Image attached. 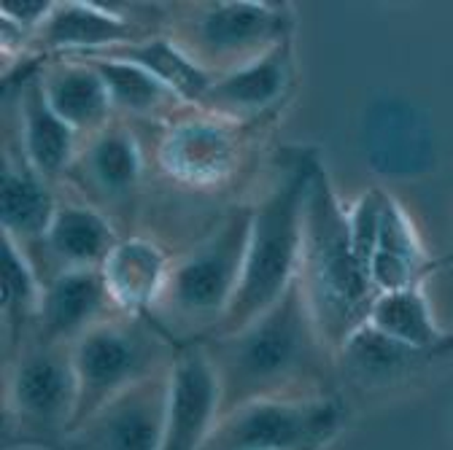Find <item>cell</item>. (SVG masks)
Returning a JSON list of instances; mask_svg holds the SVG:
<instances>
[{
    "label": "cell",
    "mask_w": 453,
    "mask_h": 450,
    "mask_svg": "<svg viewBox=\"0 0 453 450\" xmlns=\"http://www.w3.org/2000/svg\"><path fill=\"white\" fill-rule=\"evenodd\" d=\"M329 445H308V447H297V450H326Z\"/></svg>",
    "instance_id": "obj_30"
},
{
    "label": "cell",
    "mask_w": 453,
    "mask_h": 450,
    "mask_svg": "<svg viewBox=\"0 0 453 450\" xmlns=\"http://www.w3.org/2000/svg\"><path fill=\"white\" fill-rule=\"evenodd\" d=\"M453 364V343L442 348H416L391 340L370 324H362L334 351L337 393L351 408V400L372 402L408 391Z\"/></svg>",
    "instance_id": "obj_10"
},
{
    "label": "cell",
    "mask_w": 453,
    "mask_h": 450,
    "mask_svg": "<svg viewBox=\"0 0 453 450\" xmlns=\"http://www.w3.org/2000/svg\"><path fill=\"white\" fill-rule=\"evenodd\" d=\"M367 324L391 337V340L416 348H442L453 343V334L437 324L424 286L375 294L367 313Z\"/></svg>",
    "instance_id": "obj_26"
},
{
    "label": "cell",
    "mask_w": 453,
    "mask_h": 450,
    "mask_svg": "<svg viewBox=\"0 0 453 450\" xmlns=\"http://www.w3.org/2000/svg\"><path fill=\"white\" fill-rule=\"evenodd\" d=\"M51 11V0H22V4H4L0 6V22H9L19 33H25L30 41L43 25V19Z\"/></svg>",
    "instance_id": "obj_28"
},
{
    "label": "cell",
    "mask_w": 453,
    "mask_h": 450,
    "mask_svg": "<svg viewBox=\"0 0 453 450\" xmlns=\"http://www.w3.org/2000/svg\"><path fill=\"white\" fill-rule=\"evenodd\" d=\"M157 33H162L159 25L133 17V11L65 0V4H51L49 17L30 41V60L89 54L117 43L143 41Z\"/></svg>",
    "instance_id": "obj_16"
},
{
    "label": "cell",
    "mask_w": 453,
    "mask_h": 450,
    "mask_svg": "<svg viewBox=\"0 0 453 450\" xmlns=\"http://www.w3.org/2000/svg\"><path fill=\"white\" fill-rule=\"evenodd\" d=\"M319 162L316 149H289L265 194L251 202V233L241 284L230 310L208 337L233 334L257 321L297 280L305 194Z\"/></svg>",
    "instance_id": "obj_2"
},
{
    "label": "cell",
    "mask_w": 453,
    "mask_h": 450,
    "mask_svg": "<svg viewBox=\"0 0 453 450\" xmlns=\"http://www.w3.org/2000/svg\"><path fill=\"white\" fill-rule=\"evenodd\" d=\"M162 33L216 79L265 57L287 38H295V9L289 4L249 0L187 4L173 6L162 17Z\"/></svg>",
    "instance_id": "obj_5"
},
{
    "label": "cell",
    "mask_w": 453,
    "mask_h": 450,
    "mask_svg": "<svg viewBox=\"0 0 453 450\" xmlns=\"http://www.w3.org/2000/svg\"><path fill=\"white\" fill-rule=\"evenodd\" d=\"M143 179L146 156L135 127L130 122L113 119L105 130L81 141L63 187H68L73 197L108 216L125 238L133 235L130 224L138 210Z\"/></svg>",
    "instance_id": "obj_11"
},
{
    "label": "cell",
    "mask_w": 453,
    "mask_h": 450,
    "mask_svg": "<svg viewBox=\"0 0 453 450\" xmlns=\"http://www.w3.org/2000/svg\"><path fill=\"white\" fill-rule=\"evenodd\" d=\"M351 408L343 397L257 400L219 416L203 450H297L332 445Z\"/></svg>",
    "instance_id": "obj_9"
},
{
    "label": "cell",
    "mask_w": 453,
    "mask_h": 450,
    "mask_svg": "<svg viewBox=\"0 0 453 450\" xmlns=\"http://www.w3.org/2000/svg\"><path fill=\"white\" fill-rule=\"evenodd\" d=\"M179 343L149 316L113 313L73 346L79 385L76 421H87L105 402L170 367ZM73 431V429H71Z\"/></svg>",
    "instance_id": "obj_7"
},
{
    "label": "cell",
    "mask_w": 453,
    "mask_h": 450,
    "mask_svg": "<svg viewBox=\"0 0 453 450\" xmlns=\"http://www.w3.org/2000/svg\"><path fill=\"white\" fill-rule=\"evenodd\" d=\"M43 302V284L22 254V248L4 238V300H0V334H4V364H9L25 346L33 343Z\"/></svg>",
    "instance_id": "obj_24"
},
{
    "label": "cell",
    "mask_w": 453,
    "mask_h": 450,
    "mask_svg": "<svg viewBox=\"0 0 453 450\" xmlns=\"http://www.w3.org/2000/svg\"><path fill=\"white\" fill-rule=\"evenodd\" d=\"M200 343L221 385V413L257 400L340 397L334 351L316 326L300 278L257 321Z\"/></svg>",
    "instance_id": "obj_1"
},
{
    "label": "cell",
    "mask_w": 453,
    "mask_h": 450,
    "mask_svg": "<svg viewBox=\"0 0 453 450\" xmlns=\"http://www.w3.org/2000/svg\"><path fill=\"white\" fill-rule=\"evenodd\" d=\"M57 202H60L57 187L49 184L27 162L17 138L6 130L4 181H0V221H4V238L14 240L30 262L49 233Z\"/></svg>",
    "instance_id": "obj_18"
},
{
    "label": "cell",
    "mask_w": 453,
    "mask_h": 450,
    "mask_svg": "<svg viewBox=\"0 0 453 450\" xmlns=\"http://www.w3.org/2000/svg\"><path fill=\"white\" fill-rule=\"evenodd\" d=\"M251 233V202H238L181 256H173L167 286L151 318L176 343L205 340L230 310L241 284Z\"/></svg>",
    "instance_id": "obj_4"
},
{
    "label": "cell",
    "mask_w": 453,
    "mask_h": 450,
    "mask_svg": "<svg viewBox=\"0 0 453 450\" xmlns=\"http://www.w3.org/2000/svg\"><path fill=\"white\" fill-rule=\"evenodd\" d=\"M84 63H92L97 73L105 81V89L111 95V105L117 111V119L122 122H165L176 111L187 108L173 92L162 81H157L151 73L133 63L122 60H103V57H76Z\"/></svg>",
    "instance_id": "obj_25"
},
{
    "label": "cell",
    "mask_w": 453,
    "mask_h": 450,
    "mask_svg": "<svg viewBox=\"0 0 453 450\" xmlns=\"http://www.w3.org/2000/svg\"><path fill=\"white\" fill-rule=\"evenodd\" d=\"M4 370V450H60L79 402L73 346L33 340Z\"/></svg>",
    "instance_id": "obj_6"
},
{
    "label": "cell",
    "mask_w": 453,
    "mask_h": 450,
    "mask_svg": "<svg viewBox=\"0 0 453 450\" xmlns=\"http://www.w3.org/2000/svg\"><path fill=\"white\" fill-rule=\"evenodd\" d=\"M448 267H453V246H450L445 254H440V256H434V259H432V272H437V270H448Z\"/></svg>",
    "instance_id": "obj_29"
},
{
    "label": "cell",
    "mask_w": 453,
    "mask_h": 450,
    "mask_svg": "<svg viewBox=\"0 0 453 450\" xmlns=\"http://www.w3.org/2000/svg\"><path fill=\"white\" fill-rule=\"evenodd\" d=\"M297 278L316 326L332 351L367 324L375 289L357 259L346 205L337 197L324 162L316 164L305 194Z\"/></svg>",
    "instance_id": "obj_3"
},
{
    "label": "cell",
    "mask_w": 453,
    "mask_h": 450,
    "mask_svg": "<svg viewBox=\"0 0 453 450\" xmlns=\"http://www.w3.org/2000/svg\"><path fill=\"white\" fill-rule=\"evenodd\" d=\"M119 240L122 233L108 216L73 194H60L49 233L30 264L41 284H49L54 275L68 270H100Z\"/></svg>",
    "instance_id": "obj_17"
},
{
    "label": "cell",
    "mask_w": 453,
    "mask_h": 450,
    "mask_svg": "<svg viewBox=\"0 0 453 450\" xmlns=\"http://www.w3.org/2000/svg\"><path fill=\"white\" fill-rule=\"evenodd\" d=\"M154 127H159L157 171L181 189L216 192L241 173L259 125H241L187 105Z\"/></svg>",
    "instance_id": "obj_8"
},
{
    "label": "cell",
    "mask_w": 453,
    "mask_h": 450,
    "mask_svg": "<svg viewBox=\"0 0 453 450\" xmlns=\"http://www.w3.org/2000/svg\"><path fill=\"white\" fill-rule=\"evenodd\" d=\"M6 100L14 108V127L6 130L17 138L35 171L60 189L81 149V138L49 105L38 76V60L17 71V81L6 84Z\"/></svg>",
    "instance_id": "obj_14"
},
{
    "label": "cell",
    "mask_w": 453,
    "mask_h": 450,
    "mask_svg": "<svg viewBox=\"0 0 453 450\" xmlns=\"http://www.w3.org/2000/svg\"><path fill=\"white\" fill-rule=\"evenodd\" d=\"M295 87V38L278 43L265 57L216 76L200 100L208 114L233 119L241 125H265L275 119L280 105L289 100Z\"/></svg>",
    "instance_id": "obj_15"
},
{
    "label": "cell",
    "mask_w": 453,
    "mask_h": 450,
    "mask_svg": "<svg viewBox=\"0 0 453 450\" xmlns=\"http://www.w3.org/2000/svg\"><path fill=\"white\" fill-rule=\"evenodd\" d=\"M119 313L111 302L100 270H68L43 284L35 343L76 346L100 321Z\"/></svg>",
    "instance_id": "obj_19"
},
{
    "label": "cell",
    "mask_w": 453,
    "mask_h": 450,
    "mask_svg": "<svg viewBox=\"0 0 453 450\" xmlns=\"http://www.w3.org/2000/svg\"><path fill=\"white\" fill-rule=\"evenodd\" d=\"M386 197H388V192H383L378 187H370L351 205H346L351 243H354L357 259L362 262L367 275H370V259H372V251H375V243H378V235H380Z\"/></svg>",
    "instance_id": "obj_27"
},
{
    "label": "cell",
    "mask_w": 453,
    "mask_h": 450,
    "mask_svg": "<svg viewBox=\"0 0 453 450\" xmlns=\"http://www.w3.org/2000/svg\"><path fill=\"white\" fill-rule=\"evenodd\" d=\"M432 259L434 256L426 254L411 213L388 194L380 235L370 259V284L375 294L424 286V280L432 275Z\"/></svg>",
    "instance_id": "obj_22"
},
{
    "label": "cell",
    "mask_w": 453,
    "mask_h": 450,
    "mask_svg": "<svg viewBox=\"0 0 453 450\" xmlns=\"http://www.w3.org/2000/svg\"><path fill=\"white\" fill-rule=\"evenodd\" d=\"M221 416V385L200 340L179 343L167 367V402L159 450H203Z\"/></svg>",
    "instance_id": "obj_12"
},
{
    "label": "cell",
    "mask_w": 453,
    "mask_h": 450,
    "mask_svg": "<svg viewBox=\"0 0 453 450\" xmlns=\"http://www.w3.org/2000/svg\"><path fill=\"white\" fill-rule=\"evenodd\" d=\"M170 267H173V256L157 240L133 233L113 246L100 272L113 308L127 316L151 318L167 286Z\"/></svg>",
    "instance_id": "obj_21"
},
{
    "label": "cell",
    "mask_w": 453,
    "mask_h": 450,
    "mask_svg": "<svg viewBox=\"0 0 453 450\" xmlns=\"http://www.w3.org/2000/svg\"><path fill=\"white\" fill-rule=\"evenodd\" d=\"M71 57H103V60L133 63L146 73H151L157 81H162L187 105H200V100L205 97L213 81V76H208L167 33H157L143 41L117 43L89 54H71Z\"/></svg>",
    "instance_id": "obj_23"
},
{
    "label": "cell",
    "mask_w": 453,
    "mask_h": 450,
    "mask_svg": "<svg viewBox=\"0 0 453 450\" xmlns=\"http://www.w3.org/2000/svg\"><path fill=\"white\" fill-rule=\"evenodd\" d=\"M167 402V370L122 391L73 426L60 450H159Z\"/></svg>",
    "instance_id": "obj_13"
},
{
    "label": "cell",
    "mask_w": 453,
    "mask_h": 450,
    "mask_svg": "<svg viewBox=\"0 0 453 450\" xmlns=\"http://www.w3.org/2000/svg\"><path fill=\"white\" fill-rule=\"evenodd\" d=\"M38 76L54 114L81 141L117 119L105 81L92 63L76 57H46L38 60Z\"/></svg>",
    "instance_id": "obj_20"
}]
</instances>
